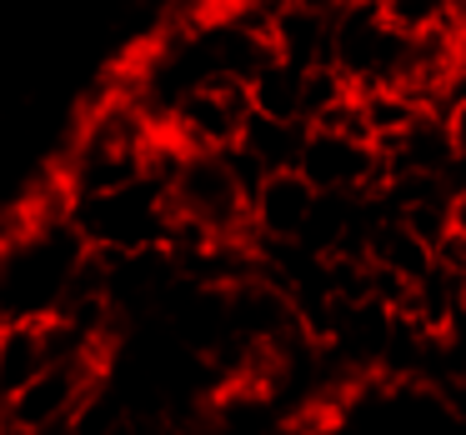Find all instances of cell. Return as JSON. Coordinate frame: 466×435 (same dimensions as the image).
Segmentation results:
<instances>
[{"label": "cell", "instance_id": "1", "mask_svg": "<svg viewBox=\"0 0 466 435\" xmlns=\"http://www.w3.org/2000/svg\"><path fill=\"white\" fill-rule=\"evenodd\" d=\"M91 245L66 221H21L0 235V315L5 321H51Z\"/></svg>", "mask_w": 466, "mask_h": 435}, {"label": "cell", "instance_id": "2", "mask_svg": "<svg viewBox=\"0 0 466 435\" xmlns=\"http://www.w3.org/2000/svg\"><path fill=\"white\" fill-rule=\"evenodd\" d=\"M261 181L241 151H186L166 181V205L181 225L206 241H241L251 235V191Z\"/></svg>", "mask_w": 466, "mask_h": 435}, {"label": "cell", "instance_id": "3", "mask_svg": "<svg viewBox=\"0 0 466 435\" xmlns=\"http://www.w3.org/2000/svg\"><path fill=\"white\" fill-rule=\"evenodd\" d=\"M66 221L76 225V235L91 251L131 255V251H161L171 241L176 215L166 205V185L141 175V181L116 185V191H101V195H76Z\"/></svg>", "mask_w": 466, "mask_h": 435}, {"label": "cell", "instance_id": "4", "mask_svg": "<svg viewBox=\"0 0 466 435\" xmlns=\"http://www.w3.org/2000/svg\"><path fill=\"white\" fill-rule=\"evenodd\" d=\"M406 65V35L381 21L376 0H346L331 11V71L351 91L366 85H396Z\"/></svg>", "mask_w": 466, "mask_h": 435}, {"label": "cell", "instance_id": "5", "mask_svg": "<svg viewBox=\"0 0 466 435\" xmlns=\"http://www.w3.org/2000/svg\"><path fill=\"white\" fill-rule=\"evenodd\" d=\"M246 121H251V95H246L241 81H226V75H211V81L191 85L181 101L166 115V135L186 151H231L241 141Z\"/></svg>", "mask_w": 466, "mask_h": 435}, {"label": "cell", "instance_id": "6", "mask_svg": "<svg viewBox=\"0 0 466 435\" xmlns=\"http://www.w3.org/2000/svg\"><path fill=\"white\" fill-rule=\"evenodd\" d=\"M296 175L316 195H371L386 181L381 151L371 141L341 135V131H321V125H306L301 151H296Z\"/></svg>", "mask_w": 466, "mask_h": 435}, {"label": "cell", "instance_id": "7", "mask_svg": "<svg viewBox=\"0 0 466 435\" xmlns=\"http://www.w3.org/2000/svg\"><path fill=\"white\" fill-rule=\"evenodd\" d=\"M106 355H66V361H51L31 385L11 395V400H0V410L11 415L25 435L46 430V425H61V420H76L81 400L91 395V385L106 375Z\"/></svg>", "mask_w": 466, "mask_h": 435}, {"label": "cell", "instance_id": "8", "mask_svg": "<svg viewBox=\"0 0 466 435\" xmlns=\"http://www.w3.org/2000/svg\"><path fill=\"white\" fill-rule=\"evenodd\" d=\"M316 211V191L296 171H271L251 191V241L256 245H301Z\"/></svg>", "mask_w": 466, "mask_h": 435}, {"label": "cell", "instance_id": "9", "mask_svg": "<svg viewBox=\"0 0 466 435\" xmlns=\"http://www.w3.org/2000/svg\"><path fill=\"white\" fill-rule=\"evenodd\" d=\"M266 41H271V55H276V61L296 65V71L331 65V15L276 5L271 25H266Z\"/></svg>", "mask_w": 466, "mask_h": 435}, {"label": "cell", "instance_id": "10", "mask_svg": "<svg viewBox=\"0 0 466 435\" xmlns=\"http://www.w3.org/2000/svg\"><path fill=\"white\" fill-rule=\"evenodd\" d=\"M56 361L46 321H5L0 325V400H11Z\"/></svg>", "mask_w": 466, "mask_h": 435}, {"label": "cell", "instance_id": "11", "mask_svg": "<svg viewBox=\"0 0 466 435\" xmlns=\"http://www.w3.org/2000/svg\"><path fill=\"white\" fill-rule=\"evenodd\" d=\"M301 135H306L301 121H271V115H256V111H251V121H246L236 151H241L261 175H271V171H296Z\"/></svg>", "mask_w": 466, "mask_h": 435}, {"label": "cell", "instance_id": "12", "mask_svg": "<svg viewBox=\"0 0 466 435\" xmlns=\"http://www.w3.org/2000/svg\"><path fill=\"white\" fill-rule=\"evenodd\" d=\"M356 115H361L366 141L386 145V141H396L416 115H426V105L416 101V95H406L401 85H366V91H356Z\"/></svg>", "mask_w": 466, "mask_h": 435}, {"label": "cell", "instance_id": "13", "mask_svg": "<svg viewBox=\"0 0 466 435\" xmlns=\"http://www.w3.org/2000/svg\"><path fill=\"white\" fill-rule=\"evenodd\" d=\"M376 11L406 41L436 35V31H461L466 25V0H376Z\"/></svg>", "mask_w": 466, "mask_h": 435}, {"label": "cell", "instance_id": "14", "mask_svg": "<svg viewBox=\"0 0 466 435\" xmlns=\"http://www.w3.org/2000/svg\"><path fill=\"white\" fill-rule=\"evenodd\" d=\"M301 81H306V71H296V65H286V61H276V55H271V61L246 81L251 111L256 115H271V121H301Z\"/></svg>", "mask_w": 466, "mask_h": 435}, {"label": "cell", "instance_id": "15", "mask_svg": "<svg viewBox=\"0 0 466 435\" xmlns=\"http://www.w3.org/2000/svg\"><path fill=\"white\" fill-rule=\"evenodd\" d=\"M446 235L466 245V191H451V225H446Z\"/></svg>", "mask_w": 466, "mask_h": 435}, {"label": "cell", "instance_id": "16", "mask_svg": "<svg viewBox=\"0 0 466 435\" xmlns=\"http://www.w3.org/2000/svg\"><path fill=\"white\" fill-rule=\"evenodd\" d=\"M276 5H291V11H321V15H331V11H341L346 0H276Z\"/></svg>", "mask_w": 466, "mask_h": 435}, {"label": "cell", "instance_id": "17", "mask_svg": "<svg viewBox=\"0 0 466 435\" xmlns=\"http://www.w3.org/2000/svg\"><path fill=\"white\" fill-rule=\"evenodd\" d=\"M0 435H25V430H21V425H15L5 410H0Z\"/></svg>", "mask_w": 466, "mask_h": 435}]
</instances>
